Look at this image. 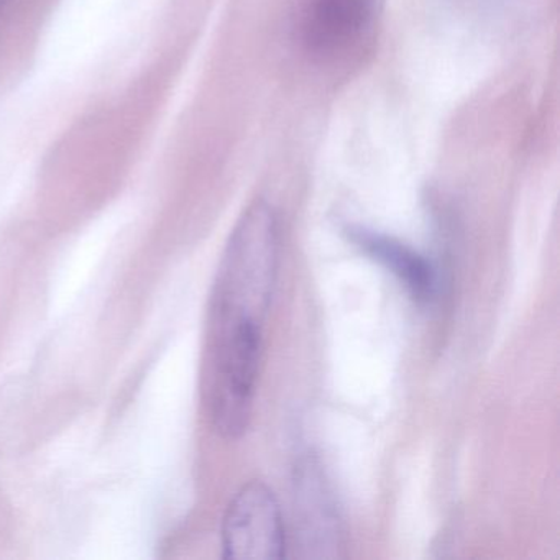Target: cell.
<instances>
[{"label": "cell", "instance_id": "6da1fadb", "mask_svg": "<svg viewBox=\"0 0 560 560\" xmlns=\"http://www.w3.org/2000/svg\"><path fill=\"white\" fill-rule=\"evenodd\" d=\"M385 0H303L296 19L301 50L317 65L359 55L375 37Z\"/></svg>", "mask_w": 560, "mask_h": 560}, {"label": "cell", "instance_id": "7a4b0ae2", "mask_svg": "<svg viewBox=\"0 0 560 560\" xmlns=\"http://www.w3.org/2000/svg\"><path fill=\"white\" fill-rule=\"evenodd\" d=\"M222 550L228 560H280L287 556L283 514L273 490L264 481L244 485L229 504Z\"/></svg>", "mask_w": 560, "mask_h": 560}, {"label": "cell", "instance_id": "3957f363", "mask_svg": "<svg viewBox=\"0 0 560 560\" xmlns=\"http://www.w3.org/2000/svg\"><path fill=\"white\" fill-rule=\"evenodd\" d=\"M350 241L392 271L418 303H428L434 296L435 273L431 264L408 245L366 229H350Z\"/></svg>", "mask_w": 560, "mask_h": 560}, {"label": "cell", "instance_id": "277c9868", "mask_svg": "<svg viewBox=\"0 0 560 560\" xmlns=\"http://www.w3.org/2000/svg\"><path fill=\"white\" fill-rule=\"evenodd\" d=\"M296 511L300 523L303 524L306 547L316 549V530L324 529L326 536L332 537L339 544V517L336 516L334 504L327 497L326 485L323 483L319 470L313 462L306 460L300 465L296 478Z\"/></svg>", "mask_w": 560, "mask_h": 560}]
</instances>
